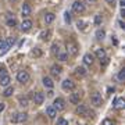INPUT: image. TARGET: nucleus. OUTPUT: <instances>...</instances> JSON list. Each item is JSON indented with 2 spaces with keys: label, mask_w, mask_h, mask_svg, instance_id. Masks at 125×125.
Returning <instances> with one entry per match:
<instances>
[{
  "label": "nucleus",
  "mask_w": 125,
  "mask_h": 125,
  "mask_svg": "<svg viewBox=\"0 0 125 125\" xmlns=\"http://www.w3.org/2000/svg\"><path fill=\"white\" fill-rule=\"evenodd\" d=\"M75 72H76V75L78 76H85L86 75V68L85 67H78L75 70Z\"/></svg>",
  "instance_id": "nucleus-21"
},
{
  "label": "nucleus",
  "mask_w": 125,
  "mask_h": 125,
  "mask_svg": "<svg viewBox=\"0 0 125 125\" xmlns=\"http://www.w3.org/2000/svg\"><path fill=\"white\" fill-rule=\"evenodd\" d=\"M31 28H32V21L31 20H24L22 24H21V29H22L24 32H27V31H29Z\"/></svg>",
  "instance_id": "nucleus-10"
},
{
  "label": "nucleus",
  "mask_w": 125,
  "mask_h": 125,
  "mask_svg": "<svg viewBox=\"0 0 125 125\" xmlns=\"http://www.w3.org/2000/svg\"><path fill=\"white\" fill-rule=\"evenodd\" d=\"M4 104H3V103H0V114H1V111H3V110H4Z\"/></svg>",
  "instance_id": "nucleus-41"
},
{
  "label": "nucleus",
  "mask_w": 125,
  "mask_h": 125,
  "mask_svg": "<svg viewBox=\"0 0 125 125\" xmlns=\"http://www.w3.org/2000/svg\"><path fill=\"white\" fill-rule=\"evenodd\" d=\"M40 36H42V39H43V40H47V39H49V36H50V31L43 32V33H42Z\"/></svg>",
  "instance_id": "nucleus-32"
},
{
  "label": "nucleus",
  "mask_w": 125,
  "mask_h": 125,
  "mask_svg": "<svg viewBox=\"0 0 125 125\" xmlns=\"http://www.w3.org/2000/svg\"><path fill=\"white\" fill-rule=\"evenodd\" d=\"M32 56H40V50H39V49L32 50Z\"/></svg>",
  "instance_id": "nucleus-37"
},
{
  "label": "nucleus",
  "mask_w": 125,
  "mask_h": 125,
  "mask_svg": "<svg viewBox=\"0 0 125 125\" xmlns=\"http://www.w3.org/2000/svg\"><path fill=\"white\" fill-rule=\"evenodd\" d=\"M90 1H94V0H90Z\"/></svg>",
  "instance_id": "nucleus-44"
},
{
  "label": "nucleus",
  "mask_w": 125,
  "mask_h": 125,
  "mask_svg": "<svg viewBox=\"0 0 125 125\" xmlns=\"http://www.w3.org/2000/svg\"><path fill=\"white\" fill-rule=\"evenodd\" d=\"M118 79H120L121 82H124V79H125V68H122V70L118 72Z\"/></svg>",
  "instance_id": "nucleus-27"
},
{
  "label": "nucleus",
  "mask_w": 125,
  "mask_h": 125,
  "mask_svg": "<svg viewBox=\"0 0 125 125\" xmlns=\"http://www.w3.org/2000/svg\"><path fill=\"white\" fill-rule=\"evenodd\" d=\"M52 52H53L54 54L60 53V47H58V45H53V46H52Z\"/></svg>",
  "instance_id": "nucleus-33"
},
{
  "label": "nucleus",
  "mask_w": 125,
  "mask_h": 125,
  "mask_svg": "<svg viewBox=\"0 0 125 125\" xmlns=\"http://www.w3.org/2000/svg\"><path fill=\"white\" fill-rule=\"evenodd\" d=\"M53 107L56 108L57 111H62V110L65 108V102H64V99L57 97L56 100H54V103H53Z\"/></svg>",
  "instance_id": "nucleus-2"
},
{
  "label": "nucleus",
  "mask_w": 125,
  "mask_h": 125,
  "mask_svg": "<svg viewBox=\"0 0 125 125\" xmlns=\"http://www.w3.org/2000/svg\"><path fill=\"white\" fill-rule=\"evenodd\" d=\"M76 25H78V28H79V29H85L86 22H85V21H78V22H76Z\"/></svg>",
  "instance_id": "nucleus-34"
},
{
  "label": "nucleus",
  "mask_w": 125,
  "mask_h": 125,
  "mask_svg": "<svg viewBox=\"0 0 125 125\" xmlns=\"http://www.w3.org/2000/svg\"><path fill=\"white\" fill-rule=\"evenodd\" d=\"M94 24H96V25H100V24H102V15H96V17H94Z\"/></svg>",
  "instance_id": "nucleus-35"
},
{
  "label": "nucleus",
  "mask_w": 125,
  "mask_h": 125,
  "mask_svg": "<svg viewBox=\"0 0 125 125\" xmlns=\"http://www.w3.org/2000/svg\"><path fill=\"white\" fill-rule=\"evenodd\" d=\"M7 25H9L10 28H14L15 27V25H17V20H15V18H9V20H7Z\"/></svg>",
  "instance_id": "nucleus-24"
},
{
  "label": "nucleus",
  "mask_w": 125,
  "mask_h": 125,
  "mask_svg": "<svg viewBox=\"0 0 125 125\" xmlns=\"http://www.w3.org/2000/svg\"><path fill=\"white\" fill-rule=\"evenodd\" d=\"M86 114L89 117H92V118H94V111H90V110H86Z\"/></svg>",
  "instance_id": "nucleus-39"
},
{
  "label": "nucleus",
  "mask_w": 125,
  "mask_h": 125,
  "mask_svg": "<svg viewBox=\"0 0 125 125\" xmlns=\"http://www.w3.org/2000/svg\"><path fill=\"white\" fill-rule=\"evenodd\" d=\"M43 85H45L46 88H49V89H52V88L54 86V83H53V81L50 79L49 76H45V78H43Z\"/></svg>",
  "instance_id": "nucleus-14"
},
{
  "label": "nucleus",
  "mask_w": 125,
  "mask_h": 125,
  "mask_svg": "<svg viewBox=\"0 0 125 125\" xmlns=\"http://www.w3.org/2000/svg\"><path fill=\"white\" fill-rule=\"evenodd\" d=\"M104 36H106V32L104 31H102V29H97V31H96V39L103 40L104 39Z\"/></svg>",
  "instance_id": "nucleus-23"
},
{
  "label": "nucleus",
  "mask_w": 125,
  "mask_h": 125,
  "mask_svg": "<svg viewBox=\"0 0 125 125\" xmlns=\"http://www.w3.org/2000/svg\"><path fill=\"white\" fill-rule=\"evenodd\" d=\"M70 102L72 104H79V93H72L70 96Z\"/></svg>",
  "instance_id": "nucleus-15"
},
{
  "label": "nucleus",
  "mask_w": 125,
  "mask_h": 125,
  "mask_svg": "<svg viewBox=\"0 0 125 125\" xmlns=\"http://www.w3.org/2000/svg\"><path fill=\"white\" fill-rule=\"evenodd\" d=\"M76 53H78V46H76L75 43H72V42H70V43H67V54H71V56H75Z\"/></svg>",
  "instance_id": "nucleus-6"
},
{
  "label": "nucleus",
  "mask_w": 125,
  "mask_h": 125,
  "mask_svg": "<svg viewBox=\"0 0 125 125\" xmlns=\"http://www.w3.org/2000/svg\"><path fill=\"white\" fill-rule=\"evenodd\" d=\"M96 57H97L99 60H103V58L106 57V52H104V49H97L96 50Z\"/></svg>",
  "instance_id": "nucleus-20"
},
{
  "label": "nucleus",
  "mask_w": 125,
  "mask_h": 125,
  "mask_svg": "<svg viewBox=\"0 0 125 125\" xmlns=\"http://www.w3.org/2000/svg\"><path fill=\"white\" fill-rule=\"evenodd\" d=\"M54 18H56V15H54L53 13H47L45 15V22L46 24H52L54 21Z\"/></svg>",
  "instance_id": "nucleus-16"
},
{
  "label": "nucleus",
  "mask_w": 125,
  "mask_h": 125,
  "mask_svg": "<svg viewBox=\"0 0 125 125\" xmlns=\"http://www.w3.org/2000/svg\"><path fill=\"white\" fill-rule=\"evenodd\" d=\"M86 110H88V108H86L83 104H81V106H78V107H76V114H79V115H85Z\"/></svg>",
  "instance_id": "nucleus-19"
},
{
  "label": "nucleus",
  "mask_w": 125,
  "mask_h": 125,
  "mask_svg": "<svg viewBox=\"0 0 125 125\" xmlns=\"http://www.w3.org/2000/svg\"><path fill=\"white\" fill-rule=\"evenodd\" d=\"M118 24H120V27L122 28V29H124V28H125V25H124V22H122V21H120V22H118Z\"/></svg>",
  "instance_id": "nucleus-42"
},
{
  "label": "nucleus",
  "mask_w": 125,
  "mask_h": 125,
  "mask_svg": "<svg viewBox=\"0 0 125 125\" xmlns=\"http://www.w3.org/2000/svg\"><path fill=\"white\" fill-rule=\"evenodd\" d=\"M72 10H74L76 14H81V13L85 11V6H83L82 1H75V3L72 4Z\"/></svg>",
  "instance_id": "nucleus-5"
},
{
  "label": "nucleus",
  "mask_w": 125,
  "mask_h": 125,
  "mask_svg": "<svg viewBox=\"0 0 125 125\" xmlns=\"http://www.w3.org/2000/svg\"><path fill=\"white\" fill-rule=\"evenodd\" d=\"M7 75V71H6V68H0V76H4Z\"/></svg>",
  "instance_id": "nucleus-38"
},
{
  "label": "nucleus",
  "mask_w": 125,
  "mask_h": 125,
  "mask_svg": "<svg viewBox=\"0 0 125 125\" xmlns=\"http://www.w3.org/2000/svg\"><path fill=\"white\" fill-rule=\"evenodd\" d=\"M114 108H117V110H121V108L125 107V100L124 97H117L115 100H114Z\"/></svg>",
  "instance_id": "nucleus-7"
},
{
  "label": "nucleus",
  "mask_w": 125,
  "mask_h": 125,
  "mask_svg": "<svg viewBox=\"0 0 125 125\" xmlns=\"http://www.w3.org/2000/svg\"><path fill=\"white\" fill-rule=\"evenodd\" d=\"M120 6L121 9H125V0H120Z\"/></svg>",
  "instance_id": "nucleus-40"
},
{
  "label": "nucleus",
  "mask_w": 125,
  "mask_h": 125,
  "mask_svg": "<svg viewBox=\"0 0 125 125\" xmlns=\"http://www.w3.org/2000/svg\"><path fill=\"white\" fill-rule=\"evenodd\" d=\"M61 86H62V89H65V90H71V89H74V88H75V83H74V82H72L71 79H65V81H62Z\"/></svg>",
  "instance_id": "nucleus-8"
},
{
  "label": "nucleus",
  "mask_w": 125,
  "mask_h": 125,
  "mask_svg": "<svg viewBox=\"0 0 125 125\" xmlns=\"http://www.w3.org/2000/svg\"><path fill=\"white\" fill-rule=\"evenodd\" d=\"M28 118V114H25V113H18V114H15V117L13 118V122H18V124H22V122H25Z\"/></svg>",
  "instance_id": "nucleus-4"
},
{
  "label": "nucleus",
  "mask_w": 125,
  "mask_h": 125,
  "mask_svg": "<svg viewBox=\"0 0 125 125\" xmlns=\"http://www.w3.org/2000/svg\"><path fill=\"white\" fill-rule=\"evenodd\" d=\"M107 1H108V3H113V1H114V0H107Z\"/></svg>",
  "instance_id": "nucleus-43"
},
{
  "label": "nucleus",
  "mask_w": 125,
  "mask_h": 125,
  "mask_svg": "<svg viewBox=\"0 0 125 125\" xmlns=\"http://www.w3.org/2000/svg\"><path fill=\"white\" fill-rule=\"evenodd\" d=\"M46 114L49 115V118H54V117L57 115V110L53 106H49V107L46 108Z\"/></svg>",
  "instance_id": "nucleus-11"
},
{
  "label": "nucleus",
  "mask_w": 125,
  "mask_h": 125,
  "mask_svg": "<svg viewBox=\"0 0 125 125\" xmlns=\"http://www.w3.org/2000/svg\"><path fill=\"white\" fill-rule=\"evenodd\" d=\"M60 72H61V67L57 65V64H54L53 67H52V74L53 75H60Z\"/></svg>",
  "instance_id": "nucleus-22"
},
{
  "label": "nucleus",
  "mask_w": 125,
  "mask_h": 125,
  "mask_svg": "<svg viewBox=\"0 0 125 125\" xmlns=\"http://www.w3.org/2000/svg\"><path fill=\"white\" fill-rule=\"evenodd\" d=\"M11 79H10L9 75H4V76H0V85L1 86H9Z\"/></svg>",
  "instance_id": "nucleus-13"
},
{
  "label": "nucleus",
  "mask_w": 125,
  "mask_h": 125,
  "mask_svg": "<svg viewBox=\"0 0 125 125\" xmlns=\"http://www.w3.org/2000/svg\"><path fill=\"white\" fill-rule=\"evenodd\" d=\"M103 125H115L114 122H113L111 120H108V118H106V120L103 121Z\"/></svg>",
  "instance_id": "nucleus-36"
},
{
  "label": "nucleus",
  "mask_w": 125,
  "mask_h": 125,
  "mask_svg": "<svg viewBox=\"0 0 125 125\" xmlns=\"http://www.w3.org/2000/svg\"><path fill=\"white\" fill-rule=\"evenodd\" d=\"M57 125H68V121L65 118H58L57 120Z\"/></svg>",
  "instance_id": "nucleus-28"
},
{
  "label": "nucleus",
  "mask_w": 125,
  "mask_h": 125,
  "mask_svg": "<svg viewBox=\"0 0 125 125\" xmlns=\"http://www.w3.org/2000/svg\"><path fill=\"white\" fill-rule=\"evenodd\" d=\"M28 103H29L28 97H21V99H20V106H22V107H27Z\"/></svg>",
  "instance_id": "nucleus-25"
},
{
  "label": "nucleus",
  "mask_w": 125,
  "mask_h": 125,
  "mask_svg": "<svg viewBox=\"0 0 125 125\" xmlns=\"http://www.w3.org/2000/svg\"><path fill=\"white\" fill-rule=\"evenodd\" d=\"M14 42H15V39H14V38H9V39H7V42H6V45H7V49H9L10 46H13V45H14Z\"/></svg>",
  "instance_id": "nucleus-29"
},
{
  "label": "nucleus",
  "mask_w": 125,
  "mask_h": 125,
  "mask_svg": "<svg viewBox=\"0 0 125 125\" xmlns=\"http://www.w3.org/2000/svg\"><path fill=\"white\" fill-rule=\"evenodd\" d=\"M43 100H45L43 93H40V92L33 93V102H35V104H42V103H43Z\"/></svg>",
  "instance_id": "nucleus-9"
},
{
  "label": "nucleus",
  "mask_w": 125,
  "mask_h": 125,
  "mask_svg": "<svg viewBox=\"0 0 125 125\" xmlns=\"http://www.w3.org/2000/svg\"><path fill=\"white\" fill-rule=\"evenodd\" d=\"M0 50H7V45H6V40L0 39Z\"/></svg>",
  "instance_id": "nucleus-31"
},
{
  "label": "nucleus",
  "mask_w": 125,
  "mask_h": 125,
  "mask_svg": "<svg viewBox=\"0 0 125 125\" xmlns=\"http://www.w3.org/2000/svg\"><path fill=\"white\" fill-rule=\"evenodd\" d=\"M22 15H25V17H28L29 14H31V7H29V4H27V3H24L22 4Z\"/></svg>",
  "instance_id": "nucleus-17"
},
{
  "label": "nucleus",
  "mask_w": 125,
  "mask_h": 125,
  "mask_svg": "<svg viewBox=\"0 0 125 125\" xmlns=\"http://www.w3.org/2000/svg\"><path fill=\"white\" fill-rule=\"evenodd\" d=\"M57 57H58V60H60V61H65V60H67V57H68V54L67 53H57Z\"/></svg>",
  "instance_id": "nucleus-26"
},
{
  "label": "nucleus",
  "mask_w": 125,
  "mask_h": 125,
  "mask_svg": "<svg viewBox=\"0 0 125 125\" xmlns=\"http://www.w3.org/2000/svg\"><path fill=\"white\" fill-rule=\"evenodd\" d=\"M64 20H65V22H71V14L68 13V11H65V14H64Z\"/></svg>",
  "instance_id": "nucleus-30"
},
{
  "label": "nucleus",
  "mask_w": 125,
  "mask_h": 125,
  "mask_svg": "<svg viewBox=\"0 0 125 125\" xmlns=\"http://www.w3.org/2000/svg\"><path fill=\"white\" fill-rule=\"evenodd\" d=\"M13 93H14V88H13V86H6L4 92H3V94H4L6 97H10Z\"/></svg>",
  "instance_id": "nucleus-18"
},
{
  "label": "nucleus",
  "mask_w": 125,
  "mask_h": 125,
  "mask_svg": "<svg viewBox=\"0 0 125 125\" xmlns=\"http://www.w3.org/2000/svg\"><path fill=\"white\" fill-rule=\"evenodd\" d=\"M90 100H92V104H94L96 107H99V106H102V104H103V97H102V94L99 93V92H94V93H92V96H90Z\"/></svg>",
  "instance_id": "nucleus-1"
},
{
  "label": "nucleus",
  "mask_w": 125,
  "mask_h": 125,
  "mask_svg": "<svg viewBox=\"0 0 125 125\" xmlns=\"http://www.w3.org/2000/svg\"><path fill=\"white\" fill-rule=\"evenodd\" d=\"M17 79H18V82H21V83H27L28 81H29V74H28L27 71H18Z\"/></svg>",
  "instance_id": "nucleus-3"
},
{
  "label": "nucleus",
  "mask_w": 125,
  "mask_h": 125,
  "mask_svg": "<svg viewBox=\"0 0 125 125\" xmlns=\"http://www.w3.org/2000/svg\"><path fill=\"white\" fill-rule=\"evenodd\" d=\"M93 54L90 53H86L85 56H83V61H85V64H88V65H92L93 64Z\"/></svg>",
  "instance_id": "nucleus-12"
}]
</instances>
